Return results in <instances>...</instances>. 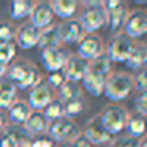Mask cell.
<instances>
[{
	"mask_svg": "<svg viewBox=\"0 0 147 147\" xmlns=\"http://www.w3.org/2000/svg\"><path fill=\"white\" fill-rule=\"evenodd\" d=\"M7 79L11 84L16 86L18 90H26V89H32L40 79H41V74H40L38 68L35 65H32L27 60H18L14 63H11L7 68Z\"/></svg>",
	"mask_w": 147,
	"mask_h": 147,
	"instance_id": "obj_1",
	"label": "cell"
},
{
	"mask_svg": "<svg viewBox=\"0 0 147 147\" xmlns=\"http://www.w3.org/2000/svg\"><path fill=\"white\" fill-rule=\"evenodd\" d=\"M81 5H82L84 11L78 21L81 22L86 35L98 32L100 29L106 26V14L103 10L101 0H86Z\"/></svg>",
	"mask_w": 147,
	"mask_h": 147,
	"instance_id": "obj_2",
	"label": "cell"
},
{
	"mask_svg": "<svg viewBox=\"0 0 147 147\" xmlns=\"http://www.w3.org/2000/svg\"><path fill=\"white\" fill-rule=\"evenodd\" d=\"M134 90L133 76L128 73H111L105 84V96L111 101H123Z\"/></svg>",
	"mask_w": 147,
	"mask_h": 147,
	"instance_id": "obj_3",
	"label": "cell"
},
{
	"mask_svg": "<svg viewBox=\"0 0 147 147\" xmlns=\"http://www.w3.org/2000/svg\"><path fill=\"white\" fill-rule=\"evenodd\" d=\"M98 117L101 120L103 127L106 128V131L112 136V134H119L125 128L130 114H128V111L123 106L114 103V105L105 106L103 111L98 114Z\"/></svg>",
	"mask_w": 147,
	"mask_h": 147,
	"instance_id": "obj_4",
	"label": "cell"
},
{
	"mask_svg": "<svg viewBox=\"0 0 147 147\" xmlns=\"http://www.w3.org/2000/svg\"><path fill=\"white\" fill-rule=\"evenodd\" d=\"M103 10L106 14V26L109 27V32L114 35L122 33L128 14L127 3L120 2V0H106V2H103Z\"/></svg>",
	"mask_w": 147,
	"mask_h": 147,
	"instance_id": "obj_5",
	"label": "cell"
},
{
	"mask_svg": "<svg viewBox=\"0 0 147 147\" xmlns=\"http://www.w3.org/2000/svg\"><path fill=\"white\" fill-rule=\"evenodd\" d=\"M49 138H51L54 142L59 144H68L73 139H76L81 134L79 127L74 120H70V119H60V120H55L49 123L48 128Z\"/></svg>",
	"mask_w": 147,
	"mask_h": 147,
	"instance_id": "obj_6",
	"label": "cell"
},
{
	"mask_svg": "<svg viewBox=\"0 0 147 147\" xmlns=\"http://www.w3.org/2000/svg\"><path fill=\"white\" fill-rule=\"evenodd\" d=\"M52 100H54V90L46 84L45 78H41V79L29 90L27 105L30 106L32 111H43Z\"/></svg>",
	"mask_w": 147,
	"mask_h": 147,
	"instance_id": "obj_7",
	"label": "cell"
},
{
	"mask_svg": "<svg viewBox=\"0 0 147 147\" xmlns=\"http://www.w3.org/2000/svg\"><path fill=\"white\" fill-rule=\"evenodd\" d=\"M123 29H125L123 33L128 38L133 40V41L136 38L144 36L147 32V14H146V11H142V10L128 11L127 19H125V24H123Z\"/></svg>",
	"mask_w": 147,
	"mask_h": 147,
	"instance_id": "obj_8",
	"label": "cell"
},
{
	"mask_svg": "<svg viewBox=\"0 0 147 147\" xmlns=\"http://www.w3.org/2000/svg\"><path fill=\"white\" fill-rule=\"evenodd\" d=\"M134 46V41L131 38H128L125 33H117V35L112 38L111 45H109L108 51V57L111 59V62H115V63H123L128 59L131 49Z\"/></svg>",
	"mask_w": 147,
	"mask_h": 147,
	"instance_id": "obj_9",
	"label": "cell"
},
{
	"mask_svg": "<svg viewBox=\"0 0 147 147\" xmlns=\"http://www.w3.org/2000/svg\"><path fill=\"white\" fill-rule=\"evenodd\" d=\"M70 52L65 51L63 48H54V49H45L40 51V60H41L43 67L49 73H59L62 68L65 67Z\"/></svg>",
	"mask_w": 147,
	"mask_h": 147,
	"instance_id": "obj_10",
	"label": "cell"
},
{
	"mask_svg": "<svg viewBox=\"0 0 147 147\" xmlns=\"http://www.w3.org/2000/svg\"><path fill=\"white\" fill-rule=\"evenodd\" d=\"M103 51H105V48H103L101 36H98L96 33H90V35H84V38L78 43L76 55L84 59L86 62H90L92 59L101 54Z\"/></svg>",
	"mask_w": 147,
	"mask_h": 147,
	"instance_id": "obj_11",
	"label": "cell"
},
{
	"mask_svg": "<svg viewBox=\"0 0 147 147\" xmlns=\"http://www.w3.org/2000/svg\"><path fill=\"white\" fill-rule=\"evenodd\" d=\"M89 70V62L84 59L78 57L76 54H70L65 67L62 68V74H63L65 81H71V82H79L84 79Z\"/></svg>",
	"mask_w": 147,
	"mask_h": 147,
	"instance_id": "obj_12",
	"label": "cell"
},
{
	"mask_svg": "<svg viewBox=\"0 0 147 147\" xmlns=\"http://www.w3.org/2000/svg\"><path fill=\"white\" fill-rule=\"evenodd\" d=\"M84 138L89 141L90 144H106L109 141H112V136L106 131V128L103 127L101 120L98 115H93L87 120L86 128H84Z\"/></svg>",
	"mask_w": 147,
	"mask_h": 147,
	"instance_id": "obj_13",
	"label": "cell"
},
{
	"mask_svg": "<svg viewBox=\"0 0 147 147\" xmlns=\"http://www.w3.org/2000/svg\"><path fill=\"white\" fill-rule=\"evenodd\" d=\"M59 35L63 45H78L86 33L78 19H67L59 26Z\"/></svg>",
	"mask_w": 147,
	"mask_h": 147,
	"instance_id": "obj_14",
	"label": "cell"
},
{
	"mask_svg": "<svg viewBox=\"0 0 147 147\" xmlns=\"http://www.w3.org/2000/svg\"><path fill=\"white\" fill-rule=\"evenodd\" d=\"M40 38V30L33 27L30 22L22 24L21 27L16 29V35H14V46H19L21 49L27 51V49L36 48Z\"/></svg>",
	"mask_w": 147,
	"mask_h": 147,
	"instance_id": "obj_15",
	"label": "cell"
},
{
	"mask_svg": "<svg viewBox=\"0 0 147 147\" xmlns=\"http://www.w3.org/2000/svg\"><path fill=\"white\" fill-rule=\"evenodd\" d=\"M54 19V13L48 2H33V8L30 13V24L38 30L49 27Z\"/></svg>",
	"mask_w": 147,
	"mask_h": 147,
	"instance_id": "obj_16",
	"label": "cell"
},
{
	"mask_svg": "<svg viewBox=\"0 0 147 147\" xmlns=\"http://www.w3.org/2000/svg\"><path fill=\"white\" fill-rule=\"evenodd\" d=\"M60 45L62 41H60V35H59V26L51 24L49 27L40 30V38H38V45H36V48L40 51L60 48Z\"/></svg>",
	"mask_w": 147,
	"mask_h": 147,
	"instance_id": "obj_17",
	"label": "cell"
},
{
	"mask_svg": "<svg viewBox=\"0 0 147 147\" xmlns=\"http://www.w3.org/2000/svg\"><path fill=\"white\" fill-rule=\"evenodd\" d=\"M24 128H26L32 136H40V134L48 131L49 122L46 120V117L43 115L41 111H32L29 115V119H27L26 123H24Z\"/></svg>",
	"mask_w": 147,
	"mask_h": 147,
	"instance_id": "obj_18",
	"label": "cell"
},
{
	"mask_svg": "<svg viewBox=\"0 0 147 147\" xmlns=\"http://www.w3.org/2000/svg\"><path fill=\"white\" fill-rule=\"evenodd\" d=\"M30 112H32V109L27 105V101L16 100V101L8 108V117H10L11 125H24L26 120L29 119Z\"/></svg>",
	"mask_w": 147,
	"mask_h": 147,
	"instance_id": "obj_19",
	"label": "cell"
},
{
	"mask_svg": "<svg viewBox=\"0 0 147 147\" xmlns=\"http://www.w3.org/2000/svg\"><path fill=\"white\" fill-rule=\"evenodd\" d=\"M111 68H112L111 59L108 57L106 51H103L100 55H96L95 59H92L89 62V70H87V73L96 74V76H103V78H109Z\"/></svg>",
	"mask_w": 147,
	"mask_h": 147,
	"instance_id": "obj_20",
	"label": "cell"
},
{
	"mask_svg": "<svg viewBox=\"0 0 147 147\" xmlns=\"http://www.w3.org/2000/svg\"><path fill=\"white\" fill-rule=\"evenodd\" d=\"M49 5H51V10L54 13V16H59L63 21L73 19V14L76 13L78 7H79V3L76 0H54Z\"/></svg>",
	"mask_w": 147,
	"mask_h": 147,
	"instance_id": "obj_21",
	"label": "cell"
},
{
	"mask_svg": "<svg viewBox=\"0 0 147 147\" xmlns=\"http://www.w3.org/2000/svg\"><path fill=\"white\" fill-rule=\"evenodd\" d=\"M81 93H82V89L78 82H71V81H65L60 87L57 89V93H55V98L65 105V103H70L73 100H79Z\"/></svg>",
	"mask_w": 147,
	"mask_h": 147,
	"instance_id": "obj_22",
	"label": "cell"
},
{
	"mask_svg": "<svg viewBox=\"0 0 147 147\" xmlns=\"http://www.w3.org/2000/svg\"><path fill=\"white\" fill-rule=\"evenodd\" d=\"M146 62H147V46L141 43V45L133 46V49H131L128 59L125 60V63H127V67L130 70L138 71V70H142Z\"/></svg>",
	"mask_w": 147,
	"mask_h": 147,
	"instance_id": "obj_23",
	"label": "cell"
},
{
	"mask_svg": "<svg viewBox=\"0 0 147 147\" xmlns=\"http://www.w3.org/2000/svg\"><path fill=\"white\" fill-rule=\"evenodd\" d=\"M18 100V89L7 78L0 79V109H8Z\"/></svg>",
	"mask_w": 147,
	"mask_h": 147,
	"instance_id": "obj_24",
	"label": "cell"
},
{
	"mask_svg": "<svg viewBox=\"0 0 147 147\" xmlns=\"http://www.w3.org/2000/svg\"><path fill=\"white\" fill-rule=\"evenodd\" d=\"M106 79H108V78L87 73L86 76H84V79H82V89L92 96H100V95H103Z\"/></svg>",
	"mask_w": 147,
	"mask_h": 147,
	"instance_id": "obj_25",
	"label": "cell"
},
{
	"mask_svg": "<svg viewBox=\"0 0 147 147\" xmlns=\"http://www.w3.org/2000/svg\"><path fill=\"white\" fill-rule=\"evenodd\" d=\"M33 2L30 0H13L10 3V18L13 21H24L30 18Z\"/></svg>",
	"mask_w": 147,
	"mask_h": 147,
	"instance_id": "obj_26",
	"label": "cell"
},
{
	"mask_svg": "<svg viewBox=\"0 0 147 147\" xmlns=\"http://www.w3.org/2000/svg\"><path fill=\"white\" fill-rule=\"evenodd\" d=\"M5 133L11 134L18 142V147H30L33 136L24 128V125H5Z\"/></svg>",
	"mask_w": 147,
	"mask_h": 147,
	"instance_id": "obj_27",
	"label": "cell"
},
{
	"mask_svg": "<svg viewBox=\"0 0 147 147\" xmlns=\"http://www.w3.org/2000/svg\"><path fill=\"white\" fill-rule=\"evenodd\" d=\"M128 131V136L134 138V139H141L146 131V122H144V117L141 115H134V117H128V122L125 125Z\"/></svg>",
	"mask_w": 147,
	"mask_h": 147,
	"instance_id": "obj_28",
	"label": "cell"
},
{
	"mask_svg": "<svg viewBox=\"0 0 147 147\" xmlns=\"http://www.w3.org/2000/svg\"><path fill=\"white\" fill-rule=\"evenodd\" d=\"M41 112L49 123H51V122H55V120H60V119H63V105H62L57 98H54Z\"/></svg>",
	"mask_w": 147,
	"mask_h": 147,
	"instance_id": "obj_29",
	"label": "cell"
},
{
	"mask_svg": "<svg viewBox=\"0 0 147 147\" xmlns=\"http://www.w3.org/2000/svg\"><path fill=\"white\" fill-rule=\"evenodd\" d=\"M82 109H84V103L81 100H73L70 103H65L63 105V117L73 120L74 117H78L82 112Z\"/></svg>",
	"mask_w": 147,
	"mask_h": 147,
	"instance_id": "obj_30",
	"label": "cell"
},
{
	"mask_svg": "<svg viewBox=\"0 0 147 147\" xmlns=\"http://www.w3.org/2000/svg\"><path fill=\"white\" fill-rule=\"evenodd\" d=\"M14 55H16L14 43H0V63L8 67V63H11Z\"/></svg>",
	"mask_w": 147,
	"mask_h": 147,
	"instance_id": "obj_31",
	"label": "cell"
},
{
	"mask_svg": "<svg viewBox=\"0 0 147 147\" xmlns=\"http://www.w3.org/2000/svg\"><path fill=\"white\" fill-rule=\"evenodd\" d=\"M16 29L10 22H0V43H14Z\"/></svg>",
	"mask_w": 147,
	"mask_h": 147,
	"instance_id": "obj_32",
	"label": "cell"
},
{
	"mask_svg": "<svg viewBox=\"0 0 147 147\" xmlns=\"http://www.w3.org/2000/svg\"><path fill=\"white\" fill-rule=\"evenodd\" d=\"M134 111L141 117H146V114H147V93L146 92H141L139 96L134 100Z\"/></svg>",
	"mask_w": 147,
	"mask_h": 147,
	"instance_id": "obj_33",
	"label": "cell"
},
{
	"mask_svg": "<svg viewBox=\"0 0 147 147\" xmlns=\"http://www.w3.org/2000/svg\"><path fill=\"white\" fill-rule=\"evenodd\" d=\"M45 81H46V84H48L52 90H54V89L57 90L59 87L65 82V78H63V74H62V71H59V73H51L48 76V79H45Z\"/></svg>",
	"mask_w": 147,
	"mask_h": 147,
	"instance_id": "obj_34",
	"label": "cell"
},
{
	"mask_svg": "<svg viewBox=\"0 0 147 147\" xmlns=\"http://www.w3.org/2000/svg\"><path fill=\"white\" fill-rule=\"evenodd\" d=\"M112 147H139V139L130 136L117 138L115 141H112Z\"/></svg>",
	"mask_w": 147,
	"mask_h": 147,
	"instance_id": "obj_35",
	"label": "cell"
},
{
	"mask_svg": "<svg viewBox=\"0 0 147 147\" xmlns=\"http://www.w3.org/2000/svg\"><path fill=\"white\" fill-rule=\"evenodd\" d=\"M133 86L136 90H139V93L146 92V89H147V73L144 70H141L139 74L133 78Z\"/></svg>",
	"mask_w": 147,
	"mask_h": 147,
	"instance_id": "obj_36",
	"label": "cell"
},
{
	"mask_svg": "<svg viewBox=\"0 0 147 147\" xmlns=\"http://www.w3.org/2000/svg\"><path fill=\"white\" fill-rule=\"evenodd\" d=\"M30 147H55V142L51 138H38V139H33Z\"/></svg>",
	"mask_w": 147,
	"mask_h": 147,
	"instance_id": "obj_37",
	"label": "cell"
},
{
	"mask_svg": "<svg viewBox=\"0 0 147 147\" xmlns=\"http://www.w3.org/2000/svg\"><path fill=\"white\" fill-rule=\"evenodd\" d=\"M65 146H67V147H92V144H90L89 141L82 136V134H79L76 139H73L71 142L65 144Z\"/></svg>",
	"mask_w": 147,
	"mask_h": 147,
	"instance_id": "obj_38",
	"label": "cell"
},
{
	"mask_svg": "<svg viewBox=\"0 0 147 147\" xmlns=\"http://www.w3.org/2000/svg\"><path fill=\"white\" fill-rule=\"evenodd\" d=\"M0 147H18V142L11 134L3 133V136L0 138Z\"/></svg>",
	"mask_w": 147,
	"mask_h": 147,
	"instance_id": "obj_39",
	"label": "cell"
},
{
	"mask_svg": "<svg viewBox=\"0 0 147 147\" xmlns=\"http://www.w3.org/2000/svg\"><path fill=\"white\" fill-rule=\"evenodd\" d=\"M5 125H7V114L0 109V131L5 128Z\"/></svg>",
	"mask_w": 147,
	"mask_h": 147,
	"instance_id": "obj_40",
	"label": "cell"
},
{
	"mask_svg": "<svg viewBox=\"0 0 147 147\" xmlns=\"http://www.w3.org/2000/svg\"><path fill=\"white\" fill-rule=\"evenodd\" d=\"M7 65H3V63H0V79H3L5 78V74H7Z\"/></svg>",
	"mask_w": 147,
	"mask_h": 147,
	"instance_id": "obj_41",
	"label": "cell"
},
{
	"mask_svg": "<svg viewBox=\"0 0 147 147\" xmlns=\"http://www.w3.org/2000/svg\"><path fill=\"white\" fill-rule=\"evenodd\" d=\"M139 147H147V142H146V139H139Z\"/></svg>",
	"mask_w": 147,
	"mask_h": 147,
	"instance_id": "obj_42",
	"label": "cell"
},
{
	"mask_svg": "<svg viewBox=\"0 0 147 147\" xmlns=\"http://www.w3.org/2000/svg\"><path fill=\"white\" fill-rule=\"evenodd\" d=\"M62 147H67V146H65V144H63V146H62Z\"/></svg>",
	"mask_w": 147,
	"mask_h": 147,
	"instance_id": "obj_43",
	"label": "cell"
}]
</instances>
